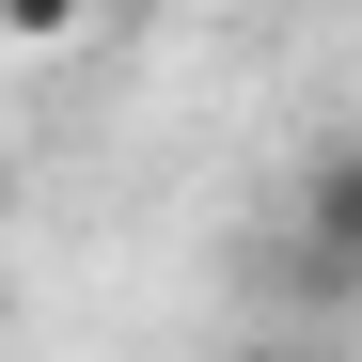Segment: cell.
Wrapping results in <instances>:
<instances>
[{"label": "cell", "mask_w": 362, "mask_h": 362, "mask_svg": "<svg viewBox=\"0 0 362 362\" xmlns=\"http://www.w3.org/2000/svg\"><path fill=\"white\" fill-rule=\"evenodd\" d=\"M299 236L362 284V142H315V173H299Z\"/></svg>", "instance_id": "1"}, {"label": "cell", "mask_w": 362, "mask_h": 362, "mask_svg": "<svg viewBox=\"0 0 362 362\" xmlns=\"http://www.w3.org/2000/svg\"><path fill=\"white\" fill-rule=\"evenodd\" d=\"M64 32H95V0H0V47H64Z\"/></svg>", "instance_id": "2"}, {"label": "cell", "mask_w": 362, "mask_h": 362, "mask_svg": "<svg viewBox=\"0 0 362 362\" xmlns=\"http://www.w3.org/2000/svg\"><path fill=\"white\" fill-rule=\"evenodd\" d=\"M0 221H16V158H0Z\"/></svg>", "instance_id": "3"}]
</instances>
